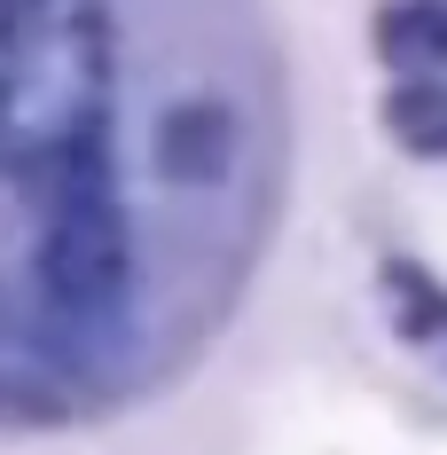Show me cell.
Masks as SVG:
<instances>
[{"mask_svg": "<svg viewBox=\"0 0 447 455\" xmlns=\"http://www.w3.org/2000/svg\"><path fill=\"white\" fill-rule=\"evenodd\" d=\"M118 79L110 0H0V181H47L102 149Z\"/></svg>", "mask_w": 447, "mask_h": 455, "instance_id": "1", "label": "cell"}, {"mask_svg": "<svg viewBox=\"0 0 447 455\" xmlns=\"http://www.w3.org/2000/svg\"><path fill=\"white\" fill-rule=\"evenodd\" d=\"M47 181H55V212L40 228V299L63 322H110L134 291V243H126L118 196L102 181V149Z\"/></svg>", "mask_w": 447, "mask_h": 455, "instance_id": "2", "label": "cell"}, {"mask_svg": "<svg viewBox=\"0 0 447 455\" xmlns=\"http://www.w3.org/2000/svg\"><path fill=\"white\" fill-rule=\"evenodd\" d=\"M149 165H157V181L173 188H212L227 181V165H235V118H227L220 102H173L165 118H157V141H149Z\"/></svg>", "mask_w": 447, "mask_h": 455, "instance_id": "3", "label": "cell"}, {"mask_svg": "<svg viewBox=\"0 0 447 455\" xmlns=\"http://www.w3.org/2000/svg\"><path fill=\"white\" fill-rule=\"evenodd\" d=\"M377 47H385L393 63H408V71L447 63V0H401V8H385Z\"/></svg>", "mask_w": 447, "mask_h": 455, "instance_id": "4", "label": "cell"}, {"mask_svg": "<svg viewBox=\"0 0 447 455\" xmlns=\"http://www.w3.org/2000/svg\"><path fill=\"white\" fill-rule=\"evenodd\" d=\"M385 118H393V134H401L408 149H447V87L440 79H408V87H393Z\"/></svg>", "mask_w": 447, "mask_h": 455, "instance_id": "5", "label": "cell"}]
</instances>
